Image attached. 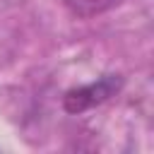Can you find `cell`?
<instances>
[{
	"mask_svg": "<svg viewBox=\"0 0 154 154\" xmlns=\"http://www.w3.org/2000/svg\"><path fill=\"white\" fill-rule=\"evenodd\" d=\"M120 89H123V77L120 75H101L96 82L82 84L77 89H70L63 96V108L67 113L77 116V113H84V111H89V108L108 101Z\"/></svg>",
	"mask_w": 154,
	"mask_h": 154,
	"instance_id": "1",
	"label": "cell"
},
{
	"mask_svg": "<svg viewBox=\"0 0 154 154\" xmlns=\"http://www.w3.org/2000/svg\"><path fill=\"white\" fill-rule=\"evenodd\" d=\"M65 7L75 14V17H82V19H89V17H96L101 12H108L111 7L120 5L123 0H63Z\"/></svg>",
	"mask_w": 154,
	"mask_h": 154,
	"instance_id": "2",
	"label": "cell"
}]
</instances>
